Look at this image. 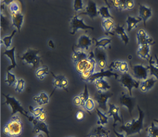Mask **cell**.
Masks as SVG:
<instances>
[{"instance_id": "484cf974", "label": "cell", "mask_w": 158, "mask_h": 137, "mask_svg": "<svg viewBox=\"0 0 158 137\" xmlns=\"http://www.w3.org/2000/svg\"><path fill=\"white\" fill-rule=\"evenodd\" d=\"M142 20V19L141 18L136 19V18H135L131 16L128 15V19L126 21V23L128 24L127 31L129 32L132 29H133V28H135L137 25L139 23H140Z\"/></svg>"}, {"instance_id": "9f6ffc18", "label": "cell", "mask_w": 158, "mask_h": 137, "mask_svg": "<svg viewBox=\"0 0 158 137\" xmlns=\"http://www.w3.org/2000/svg\"><path fill=\"white\" fill-rule=\"evenodd\" d=\"M48 46H50L51 48H52V49H54V42H53V41H52V40H50V41H48Z\"/></svg>"}, {"instance_id": "6125c7cd", "label": "cell", "mask_w": 158, "mask_h": 137, "mask_svg": "<svg viewBox=\"0 0 158 137\" xmlns=\"http://www.w3.org/2000/svg\"><path fill=\"white\" fill-rule=\"evenodd\" d=\"M146 137H152L151 136H150V135H148Z\"/></svg>"}, {"instance_id": "7c38bea8", "label": "cell", "mask_w": 158, "mask_h": 137, "mask_svg": "<svg viewBox=\"0 0 158 137\" xmlns=\"http://www.w3.org/2000/svg\"><path fill=\"white\" fill-rule=\"evenodd\" d=\"M120 103L123 106L127 108L129 114L131 116L132 112L135 105V99L132 96H128L123 93L122 95L120 97Z\"/></svg>"}, {"instance_id": "8fae6325", "label": "cell", "mask_w": 158, "mask_h": 137, "mask_svg": "<svg viewBox=\"0 0 158 137\" xmlns=\"http://www.w3.org/2000/svg\"><path fill=\"white\" fill-rule=\"evenodd\" d=\"M106 77H114L116 79H117L119 77V75L117 74L116 73H113L112 69H109L108 71H101L99 72L94 73L92 75L90 79H89L88 83H94L96 79H99L100 78H104Z\"/></svg>"}, {"instance_id": "4316f807", "label": "cell", "mask_w": 158, "mask_h": 137, "mask_svg": "<svg viewBox=\"0 0 158 137\" xmlns=\"http://www.w3.org/2000/svg\"><path fill=\"white\" fill-rule=\"evenodd\" d=\"M96 112L99 118V121L98 122V125H101L104 126V125L108 123V116H106L103 112H101L98 108H96Z\"/></svg>"}, {"instance_id": "5bb4252c", "label": "cell", "mask_w": 158, "mask_h": 137, "mask_svg": "<svg viewBox=\"0 0 158 137\" xmlns=\"http://www.w3.org/2000/svg\"><path fill=\"white\" fill-rule=\"evenodd\" d=\"M98 11L97 8V5L96 2L93 1H89L87 6L85 8V10L81 13L79 15H86L90 17L92 19H93L94 17L98 16Z\"/></svg>"}, {"instance_id": "91938a15", "label": "cell", "mask_w": 158, "mask_h": 137, "mask_svg": "<svg viewBox=\"0 0 158 137\" xmlns=\"http://www.w3.org/2000/svg\"><path fill=\"white\" fill-rule=\"evenodd\" d=\"M89 137H97L96 135H94V134H90V135H89Z\"/></svg>"}, {"instance_id": "ffe728a7", "label": "cell", "mask_w": 158, "mask_h": 137, "mask_svg": "<svg viewBox=\"0 0 158 137\" xmlns=\"http://www.w3.org/2000/svg\"><path fill=\"white\" fill-rule=\"evenodd\" d=\"M150 45H144L140 46L137 54L139 57L144 59H148L150 58Z\"/></svg>"}, {"instance_id": "ee69618b", "label": "cell", "mask_w": 158, "mask_h": 137, "mask_svg": "<svg viewBox=\"0 0 158 137\" xmlns=\"http://www.w3.org/2000/svg\"><path fill=\"white\" fill-rule=\"evenodd\" d=\"M74 9L75 12H78L83 9V1L82 0L74 1Z\"/></svg>"}, {"instance_id": "836d02e7", "label": "cell", "mask_w": 158, "mask_h": 137, "mask_svg": "<svg viewBox=\"0 0 158 137\" xmlns=\"http://www.w3.org/2000/svg\"><path fill=\"white\" fill-rule=\"evenodd\" d=\"M16 33V30L15 29V30H13L12 33H11L10 35L8 36H5L1 40V43H4L6 49H9L11 46L12 38L15 36Z\"/></svg>"}, {"instance_id": "d4e9b609", "label": "cell", "mask_w": 158, "mask_h": 137, "mask_svg": "<svg viewBox=\"0 0 158 137\" xmlns=\"http://www.w3.org/2000/svg\"><path fill=\"white\" fill-rule=\"evenodd\" d=\"M114 25H115L114 21L112 20L111 19H104L103 21L102 22V26L104 31L106 34H108V33L113 34L111 32V31L114 28Z\"/></svg>"}, {"instance_id": "60d3db41", "label": "cell", "mask_w": 158, "mask_h": 137, "mask_svg": "<svg viewBox=\"0 0 158 137\" xmlns=\"http://www.w3.org/2000/svg\"><path fill=\"white\" fill-rule=\"evenodd\" d=\"M25 81L23 79H19L15 88V91L21 93L25 89Z\"/></svg>"}, {"instance_id": "d6a6232c", "label": "cell", "mask_w": 158, "mask_h": 137, "mask_svg": "<svg viewBox=\"0 0 158 137\" xmlns=\"http://www.w3.org/2000/svg\"><path fill=\"white\" fill-rule=\"evenodd\" d=\"M98 13L100 14L102 19H113V17L110 15L109 11V8L108 6H103L101 7L98 9Z\"/></svg>"}, {"instance_id": "44dd1931", "label": "cell", "mask_w": 158, "mask_h": 137, "mask_svg": "<svg viewBox=\"0 0 158 137\" xmlns=\"http://www.w3.org/2000/svg\"><path fill=\"white\" fill-rule=\"evenodd\" d=\"M94 85L98 91H108V89H110V85L104 78L96 79L94 81Z\"/></svg>"}, {"instance_id": "2e32d148", "label": "cell", "mask_w": 158, "mask_h": 137, "mask_svg": "<svg viewBox=\"0 0 158 137\" xmlns=\"http://www.w3.org/2000/svg\"><path fill=\"white\" fill-rule=\"evenodd\" d=\"M139 14L142 20L143 21L144 26H146V21L147 20L152 16V10L150 8H147L144 5H139Z\"/></svg>"}, {"instance_id": "db71d44e", "label": "cell", "mask_w": 158, "mask_h": 137, "mask_svg": "<svg viewBox=\"0 0 158 137\" xmlns=\"http://www.w3.org/2000/svg\"><path fill=\"white\" fill-rule=\"evenodd\" d=\"M127 9L126 7V1L125 0H121L120 5L119 6V10L120 11H124Z\"/></svg>"}, {"instance_id": "74e56055", "label": "cell", "mask_w": 158, "mask_h": 137, "mask_svg": "<svg viewBox=\"0 0 158 137\" xmlns=\"http://www.w3.org/2000/svg\"><path fill=\"white\" fill-rule=\"evenodd\" d=\"M51 74L54 77V81H53V85L54 87V91H55L56 89H62L61 75H55L52 72H51Z\"/></svg>"}, {"instance_id": "f6af8a7d", "label": "cell", "mask_w": 158, "mask_h": 137, "mask_svg": "<svg viewBox=\"0 0 158 137\" xmlns=\"http://www.w3.org/2000/svg\"><path fill=\"white\" fill-rule=\"evenodd\" d=\"M69 85V81L67 79L66 77H65L63 75H61V85H62V89L68 92L67 87Z\"/></svg>"}, {"instance_id": "8992f818", "label": "cell", "mask_w": 158, "mask_h": 137, "mask_svg": "<svg viewBox=\"0 0 158 137\" xmlns=\"http://www.w3.org/2000/svg\"><path fill=\"white\" fill-rule=\"evenodd\" d=\"M118 81L120 83L123 87L127 89L129 92V96H132V90L133 88L137 89L140 87V82L134 79L128 73H123L120 75V79Z\"/></svg>"}, {"instance_id": "d590c367", "label": "cell", "mask_w": 158, "mask_h": 137, "mask_svg": "<svg viewBox=\"0 0 158 137\" xmlns=\"http://www.w3.org/2000/svg\"><path fill=\"white\" fill-rule=\"evenodd\" d=\"M149 63H150V65L148 66H149V70L150 71V75L155 76L156 79L158 80V67L154 66L153 64L154 62L152 61V57H150Z\"/></svg>"}, {"instance_id": "5b68a950", "label": "cell", "mask_w": 158, "mask_h": 137, "mask_svg": "<svg viewBox=\"0 0 158 137\" xmlns=\"http://www.w3.org/2000/svg\"><path fill=\"white\" fill-rule=\"evenodd\" d=\"M39 50L28 49L23 56L19 58L22 61L28 65H31L33 68L38 67L40 62V58L39 56Z\"/></svg>"}, {"instance_id": "7402d4cb", "label": "cell", "mask_w": 158, "mask_h": 137, "mask_svg": "<svg viewBox=\"0 0 158 137\" xmlns=\"http://www.w3.org/2000/svg\"><path fill=\"white\" fill-rule=\"evenodd\" d=\"M33 99L39 105H42L48 104L49 103L50 98L45 92H41L39 95L35 96Z\"/></svg>"}, {"instance_id": "7bdbcfd3", "label": "cell", "mask_w": 158, "mask_h": 137, "mask_svg": "<svg viewBox=\"0 0 158 137\" xmlns=\"http://www.w3.org/2000/svg\"><path fill=\"white\" fill-rule=\"evenodd\" d=\"M80 98L81 99V100L82 101V102L85 103V101L90 97H89V91H88V89H87V85L85 84V89L83 92L79 95Z\"/></svg>"}, {"instance_id": "680465c9", "label": "cell", "mask_w": 158, "mask_h": 137, "mask_svg": "<svg viewBox=\"0 0 158 137\" xmlns=\"http://www.w3.org/2000/svg\"><path fill=\"white\" fill-rule=\"evenodd\" d=\"M36 137H44V135H43V134L42 133H39Z\"/></svg>"}, {"instance_id": "be15d7a7", "label": "cell", "mask_w": 158, "mask_h": 137, "mask_svg": "<svg viewBox=\"0 0 158 137\" xmlns=\"http://www.w3.org/2000/svg\"></svg>"}, {"instance_id": "f546056e", "label": "cell", "mask_w": 158, "mask_h": 137, "mask_svg": "<svg viewBox=\"0 0 158 137\" xmlns=\"http://www.w3.org/2000/svg\"><path fill=\"white\" fill-rule=\"evenodd\" d=\"M137 40L138 45L139 46L144 45H152L154 43V41L152 39L148 36H140L137 35Z\"/></svg>"}, {"instance_id": "c3c4849f", "label": "cell", "mask_w": 158, "mask_h": 137, "mask_svg": "<svg viewBox=\"0 0 158 137\" xmlns=\"http://www.w3.org/2000/svg\"><path fill=\"white\" fill-rule=\"evenodd\" d=\"M82 102V101L81 100V99L80 98L79 96H77L74 97V99H73V103L76 107H81Z\"/></svg>"}, {"instance_id": "b9f144b4", "label": "cell", "mask_w": 158, "mask_h": 137, "mask_svg": "<svg viewBox=\"0 0 158 137\" xmlns=\"http://www.w3.org/2000/svg\"><path fill=\"white\" fill-rule=\"evenodd\" d=\"M9 9L10 14L20 12V7L18 4L16 2H12L9 5Z\"/></svg>"}, {"instance_id": "bcb514c9", "label": "cell", "mask_w": 158, "mask_h": 137, "mask_svg": "<svg viewBox=\"0 0 158 137\" xmlns=\"http://www.w3.org/2000/svg\"><path fill=\"white\" fill-rule=\"evenodd\" d=\"M119 71L123 73H128V71H129V67L128 65V63L126 62H122L120 67L119 68Z\"/></svg>"}, {"instance_id": "30bf717a", "label": "cell", "mask_w": 158, "mask_h": 137, "mask_svg": "<svg viewBox=\"0 0 158 137\" xmlns=\"http://www.w3.org/2000/svg\"><path fill=\"white\" fill-rule=\"evenodd\" d=\"M133 75L138 79L146 80L148 77V71L149 66L145 67L142 65H135L132 68Z\"/></svg>"}, {"instance_id": "9c48e42d", "label": "cell", "mask_w": 158, "mask_h": 137, "mask_svg": "<svg viewBox=\"0 0 158 137\" xmlns=\"http://www.w3.org/2000/svg\"><path fill=\"white\" fill-rule=\"evenodd\" d=\"M70 25L71 28L70 33L71 35H74L79 29H91L92 30L94 29L93 27L85 24L83 21V18L79 19L78 16H77V15L72 17L70 21Z\"/></svg>"}, {"instance_id": "cb8c5ba5", "label": "cell", "mask_w": 158, "mask_h": 137, "mask_svg": "<svg viewBox=\"0 0 158 137\" xmlns=\"http://www.w3.org/2000/svg\"><path fill=\"white\" fill-rule=\"evenodd\" d=\"M115 32H116L117 35H118L122 39V41L124 42L125 45H127L129 42V37L127 36V33L125 32V29L124 27V25L121 26V25H117L116 28H115Z\"/></svg>"}, {"instance_id": "6f0895ef", "label": "cell", "mask_w": 158, "mask_h": 137, "mask_svg": "<svg viewBox=\"0 0 158 137\" xmlns=\"http://www.w3.org/2000/svg\"><path fill=\"white\" fill-rule=\"evenodd\" d=\"M155 57L156 59V67H158V58L156 55H155Z\"/></svg>"}, {"instance_id": "f907efd6", "label": "cell", "mask_w": 158, "mask_h": 137, "mask_svg": "<svg viewBox=\"0 0 158 137\" xmlns=\"http://www.w3.org/2000/svg\"><path fill=\"white\" fill-rule=\"evenodd\" d=\"M36 118L37 120H38V121H39V122H45L46 119H47V115H46L45 111L42 112V113H41L39 116L36 117Z\"/></svg>"}, {"instance_id": "603a6c76", "label": "cell", "mask_w": 158, "mask_h": 137, "mask_svg": "<svg viewBox=\"0 0 158 137\" xmlns=\"http://www.w3.org/2000/svg\"><path fill=\"white\" fill-rule=\"evenodd\" d=\"M34 127H35L34 128L35 133L38 134L40 131H42V132L45 133L47 135V137H50V131L48 130V126L44 122H39L37 125L34 126Z\"/></svg>"}, {"instance_id": "f1b7e54d", "label": "cell", "mask_w": 158, "mask_h": 137, "mask_svg": "<svg viewBox=\"0 0 158 137\" xmlns=\"http://www.w3.org/2000/svg\"><path fill=\"white\" fill-rule=\"evenodd\" d=\"M96 41V46L97 48H102V49H106V46L109 45L111 42V38H103L101 39L99 41L96 40V39H93Z\"/></svg>"}, {"instance_id": "1f68e13d", "label": "cell", "mask_w": 158, "mask_h": 137, "mask_svg": "<svg viewBox=\"0 0 158 137\" xmlns=\"http://www.w3.org/2000/svg\"><path fill=\"white\" fill-rule=\"evenodd\" d=\"M49 69L47 66L39 67L36 71V75L39 79H43L46 75H48Z\"/></svg>"}, {"instance_id": "94428289", "label": "cell", "mask_w": 158, "mask_h": 137, "mask_svg": "<svg viewBox=\"0 0 158 137\" xmlns=\"http://www.w3.org/2000/svg\"><path fill=\"white\" fill-rule=\"evenodd\" d=\"M154 122H156V123L158 125V119H154Z\"/></svg>"}, {"instance_id": "9a60e30c", "label": "cell", "mask_w": 158, "mask_h": 137, "mask_svg": "<svg viewBox=\"0 0 158 137\" xmlns=\"http://www.w3.org/2000/svg\"><path fill=\"white\" fill-rule=\"evenodd\" d=\"M92 40L90 36L85 34L80 36L78 41V44L76 47L83 51L85 50H88L92 45Z\"/></svg>"}, {"instance_id": "83f0119b", "label": "cell", "mask_w": 158, "mask_h": 137, "mask_svg": "<svg viewBox=\"0 0 158 137\" xmlns=\"http://www.w3.org/2000/svg\"><path fill=\"white\" fill-rule=\"evenodd\" d=\"M7 75L5 82L8 84L9 87L12 85H16L18 80H17L16 75L10 72V71H6Z\"/></svg>"}, {"instance_id": "d6986e66", "label": "cell", "mask_w": 158, "mask_h": 137, "mask_svg": "<svg viewBox=\"0 0 158 137\" xmlns=\"http://www.w3.org/2000/svg\"><path fill=\"white\" fill-rule=\"evenodd\" d=\"M15 52V47H13L12 49H11L10 50H6L3 53V54L4 55L7 56L9 58V59L10 61V62H11V65L9 66H8L6 71H11L13 69L16 68V67L17 66Z\"/></svg>"}, {"instance_id": "52a82bcc", "label": "cell", "mask_w": 158, "mask_h": 137, "mask_svg": "<svg viewBox=\"0 0 158 137\" xmlns=\"http://www.w3.org/2000/svg\"><path fill=\"white\" fill-rule=\"evenodd\" d=\"M112 96L113 93L110 92L98 91L94 96V99L98 104V108L102 109L105 112H107V102Z\"/></svg>"}, {"instance_id": "e0dca14e", "label": "cell", "mask_w": 158, "mask_h": 137, "mask_svg": "<svg viewBox=\"0 0 158 137\" xmlns=\"http://www.w3.org/2000/svg\"><path fill=\"white\" fill-rule=\"evenodd\" d=\"M12 26L16 27L18 31L20 32L21 31V26L23 25L24 21V16L20 12L16 13L11 14Z\"/></svg>"}, {"instance_id": "4fadbf2b", "label": "cell", "mask_w": 158, "mask_h": 137, "mask_svg": "<svg viewBox=\"0 0 158 137\" xmlns=\"http://www.w3.org/2000/svg\"><path fill=\"white\" fill-rule=\"evenodd\" d=\"M109 107V109L108 111L107 112V114H108V117L109 116H112L113 118V127L114 128L116 126V123L117 122H120V123H122L124 124V121L123 119L121 118L119 115V111L120 109L116 106L114 104H112L110 103H108Z\"/></svg>"}, {"instance_id": "3957f363", "label": "cell", "mask_w": 158, "mask_h": 137, "mask_svg": "<svg viewBox=\"0 0 158 137\" xmlns=\"http://www.w3.org/2000/svg\"><path fill=\"white\" fill-rule=\"evenodd\" d=\"M9 130V137H18L21 135L24 129L23 123L18 115H13L5 124Z\"/></svg>"}, {"instance_id": "4dcf8cb0", "label": "cell", "mask_w": 158, "mask_h": 137, "mask_svg": "<svg viewBox=\"0 0 158 137\" xmlns=\"http://www.w3.org/2000/svg\"><path fill=\"white\" fill-rule=\"evenodd\" d=\"M110 131H107L103 128L102 126H98L94 131V134L97 137H108Z\"/></svg>"}, {"instance_id": "7dc6e473", "label": "cell", "mask_w": 158, "mask_h": 137, "mask_svg": "<svg viewBox=\"0 0 158 137\" xmlns=\"http://www.w3.org/2000/svg\"><path fill=\"white\" fill-rule=\"evenodd\" d=\"M121 61H114L113 62L111 63L110 65L109 66L110 69H114L116 71H118L119 70V68L121 66Z\"/></svg>"}, {"instance_id": "11a10c76", "label": "cell", "mask_w": 158, "mask_h": 137, "mask_svg": "<svg viewBox=\"0 0 158 137\" xmlns=\"http://www.w3.org/2000/svg\"><path fill=\"white\" fill-rule=\"evenodd\" d=\"M113 132L114 133V134H115V135H116V137H125L124 134H123V133L121 134V133L117 132L114 129H113Z\"/></svg>"}, {"instance_id": "ba28073f", "label": "cell", "mask_w": 158, "mask_h": 137, "mask_svg": "<svg viewBox=\"0 0 158 137\" xmlns=\"http://www.w3.org/2000/svg\"><path fill=\"white\" fill-rule=\"evenodd\" d=\"M94 57L97 65L101 71H104L107 66V57L105 50L102 48L96 47L94 51Z\"/></svg>"}, {"instance_id": "f5cc1de1", "label": "cell", "mask_w": 158, "mask_h": 137, "mask_svg": "<svg viewBox=\"0 0 158 137\" xmlns=\"http://www.w3.org/2000/svg\"><path fill=\"white\" fill-rule=\"evenodd\" d=\"M76 118L79 121L82 120L84 118V113L82 111L79 110L76 113Z\"/></svg>"}, {"instance_id": "e575fe53", "label": "cell", "mask_w": 158, "mask_h": 137, "mask_svg": "<svg viewBox=\"0 0 158 137\" xmlns=\"http://www.w3.org/2000/svg\"><path fill=\"white\" fill-rule=\"evenodd\" d=\"M148 135L152 137H158V127L152 122L151 126L147 130Z\"/></svg>"}, {"instance_id": "7a4b0ae2", "label": "cell", "mask_w": 158, "mask_h": 137, "mask_svg": "<svg viewBox=\"0 0 158 137\" xmlns=\"http://www.w3.org/2000/svg\"><path fill=\"white\" fill-rule=\"evenodd\" d=\"M96 65L97 64L94 57V52L91 51L89 54V58L75 63V70L78 74L81 75L88 71H96Z\"/></svg>"}, {"instance_id": "ac0fdd59", "label": "cell", "mask_w": 158, "mask_h": 137, "mask_svg": "<svg viewBox=\"0 0 158 137\" xmlns=\"http://www.w3.org/2000/svg\"><path fill=\"white\" fill-rule=\"evenodd\" d=\"M158 79H155L154 77H151L150 79H147L144 80L142 83L140 84V89L143 92L149 91L152 88L154 87L156 82H158Z\"/></svg>"}, {"instance_id": "277c9868", "label": "cell", "mask_w": 158, "mask_h": 137, "mask_svg": "<svg viewBox=\"0 0 158 137\" xmlns=\"http://www.w3.org/2000/svg\"><path fill=\"white\" fill-rule=\"evenodd\" d=\"M2 95L4 96L5 98V102L3 104H6L10 106L12 109V115L13 116L15 114H16L17 112H20L21 114L23 115L24 116H26L27 118L29 117L28 112L24 109V108L23 107L21 103L19 102V100L12 96L9 95H5L4 93H2Z\"/></svg>"}, {"instance_id": "8d00e7d4", "label": "cell", "mask_w": 158, "mask_h": 137, "mask_svg": "<svg viewBox=\"0 0 158 137\" xmlns=\"http://www.w3.org/2000/svg\"><path fill=\"white\" fill-rule=\"evenodd\" d=\"M28 108H29V112H31V114H32L33 116L36 118L39 116L42 112L44 111V109L40 107H36L34 108L32 106L29 105Z\"/></svg>"}, {"instance_id": "681fc988", "label": "cell", "mask_w": 158, "mask_h": 137, "mask_svg": "<svg viewBox=\"0 0 158 137\" xmlns=\"http://www.w3.org/2000/svg\"><path fill=\"white\" fill-rule=\"evenodd\" d=\"M135 6L134 1L132 0H127L126 1V7L128 10H132Z\"/></svg>"}, {"instance_id": "f35d334b", "label": "cell", "mask_w": 158, "mask_h": 137, "mask_svg": "<svg viewBox=\"0 0 158 137\" xmlns=\"http://www.w3.org/2000/svg\"><path fill=\"white\" fill-rule=\"evenodd\" d=\"M95 107V103H94V101L93 100V99L89 97L85 103V107L84 108H85L87 111L90 112L93 109H94V108Z\"/></svg>"}, {"instance_id": "ab89813d", "label": "cell", "mask_w": 158, "mask_h": 137, "mask_svg": "<svg viewBox=\"0 0 158 137\" xmlns=\"http://www.w3.org/2000/svg\"><path fill=\"white\" fill-rule=\"evenodd\" d=\"M9 21L8 19L1 13V27L2 28V29L4 31H6L9 27Z\"/></svg>"}, {"instance_id": "6da1fadb", "label": "cell", "mask_w": 158, "mask_h": 137, "mask_svg": "<svg viewBox=\"0 0 158 137\" xmlns=\"http://www.w3.org/2000/svg\"><path fill=\"white\" fill-rule=\"evenodd\" d=\"M137 109L139 112L137 119H133L132 121L127 122L125 124H123L120 127L121 131H124L127 136L139 134L143 129V121L145 115L139 105H137Z\"/></svg>"}, {"instance_id": "816d5d0a", "label": "cell", "mask_w": 158, "mask_h": 137, "mask_svg": "<svg viewBox=\"0 0 158 137\" xmlns=\"http://www.w3.org/2000/svg\"><path fill=\"white\" fill-rule=\"evenodd\" d=\"M110 2L112 3L113 6L114 8L118 9H119V6L121 3V0H113V1H110Z\"/></svg>"}]
</instances>
